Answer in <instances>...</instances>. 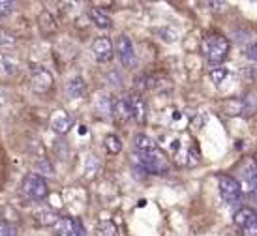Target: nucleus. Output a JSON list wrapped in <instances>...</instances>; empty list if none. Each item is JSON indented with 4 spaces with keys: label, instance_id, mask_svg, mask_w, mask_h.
Here are the masks:
<instances>
[{
    "label": "nucleus",
    "instance_id": "f257e3e1",
    "mask_svg": "<svg viewBox=\"0 0 257 236\" xmlns=\"http://www.w3.org/2000/svg\"><path fill=\"white\" fill-rule=\"evenodd\" d=\"M134 159L141 169L152 172V174H165L169 171V157L160 148H154V150L145 152V154H137V156L134 154Z\"/></svg>",
    "mask_w": 257,
    "mask_h": 236
},
{
    "label": "nucleus",
    "instance_id": "f03ea898",
    "mask_svg": "<svg viewBox=\"0 0 257 236\" xmlns=\"http://www.w3.org/2000/svg\"><path fill=\"white\" fill-rule=\"evenodd\" d=\"M203 53H205V57H207L210 66L221 64L225 60V57L229 55V40L220 36V34L205 38V42H203Z\"/></svg>",
    "mask_w": 257,
    "mask_h": 236
},
{
    "label": "nucleus",
    "instance_id": "7ed1b4c3",
    "mask_svg": "<svg viewBox=\"0 0 257 236\" xmlns=\"http://www.w3.org/2000/svg\"><path fill=\"white\" fill-rule=\"evenodd\" d=\"M21 187L25 195L32 200H43L49 193V187L43 176H40L38 172H29L21 182Z\"/></svg>",
    "mask_w": 257,
    "mask_h": 236
},
{
    "label": "nucleus",
    "instance_id": "20e7f679",
    "mask_svg": "<svg viewBox=\"0 0 257 236\" xmlns=\"http://www.w3.org/2000/svg\"><path fill=\"white\" fill-rule=\"evenodd\" d=\"M55 85V79L53 73L43 68V66H36L32 72H30V88L36 94H47Z\"/></svg>",
    "mask_w": 257,
    "mask_h": 236
},
{
    "label": "nucleus",
    "instance_id": "39448f33",
    "mask_svg": "<svg viewBox=\"0 0 257 236\" xmlns=\"http://www.w3.org/2000/svg\"><path fill=\"white\" fill-rule=\"evenodd\" d=\"M218 187H220V195L223 202L235 204L236 200L240 199V186H238V180H235L233 176L220 174L218 176Z\"/></svg>",
    "mask_w": 257,
    "mask_h": 236
},
{
    "label": "nucleus",
    "instance_id": "423d86ee",
    "mask_svg": "<svg viewBox=\"0 0 257 236\" xmlns=\"http://www.w3.org/2000/svg\"><path fill=\"white\" fill-rule=\"evenodd\" d=\"M114 53L118 55V60H120V64L124 68H134L137 64L136 47H134V43H132V40L128 36H120L116 40V49H114Z\"/></svg>",
    "mask_w": 257,
    "mask_h": 236
},
{
    "label": "nucleus",
    "instance_id": "0eeeda50",
    "mask_svg": "<svg viewBox=\"0 0 257 236\" xmlns=\"http://www.w3.org/2000/svg\"><path fill=\"white\" fill-rule=\"evenodd\" d=\"M55 230H57V236H85L83 223L68 215L58 217V221L55 223Z\"/></svg>",
    "mask_w": 257,
    "mask_h": 236
},
{
    "label": "nucleus",
    "instance_id": "6e6552de",
    "mask_svg": "<svg viewBox=\"0 0 257 236\" xmlns=\"http://www.w3.org/2000/svg\"><path fill=\"white\" fill-rule=\"evenodd\" d=\"M92 55L98 62H111L114 57V45L111 38L100 36L96 38L92 43Z\"/></svg>",
    "mask_w": 257,
    "mask_h": 236
},
{
    "label": "nucleus",
    "instance_id": "1a4fd4ad",
    "mask_svg": "<svg viewBox=\"0 0 257 236\" xmlns=\"http://www.w3.org/2000/svg\"><path fill=\"white\" fill-rule=\"evenodd\" d=\"M49 126L57 135H66L73 128V118L70 116V113H66L64 109H57L51 115Z\"/></svg>",
    "mask_w": 257,
    "mask_h": 236
},
{
    "label": "nucleus",
    "instance_id": "9d476101",
    "mask_svg": "<svg viewBox=\"0 0 257 236\" xmlns=\"http://www.w3.org/2000/svg\"><path fill=\"white\" fill-rule=\"evenodd\" d=\"M240 186V193H253L255 191V186H257V169H255V163H253V159L248 161V165L244 167L242 171V184H238Z\"/></svg>",
    "mask_w": 257,
    "mask_h": 236
},
{
    "label": "nucleus",
    "instance_id": "9b49d317",
    "mask_svg": "<svg viewBox=\"0 0 257 236\" xmlns=\"http://www.w3.org/2000/svg\"><path fill=\"white\" fill-rule=\"evenodd\" d=\"M38 29L42 32V36H45V38L57 34L58 23H57V19H55V15L51 14L49 10H43L42 14L38 15Z\"/></svg>",
    "mask_w": 257,
    "mask_h": 236
},
{
    "label": "nucleus",
    "instance_id": "f8f14e48",
    "mask_svg": "<svg viewBox=\"0 0 257 236\" xmlns=\"http://www.w3.org/2000/svg\"><path fill=\"white\" fill-rule=\"evenodd\" d=\"M19 73V60L8 53H0V79H14Z\"/></svg>",
    "mask_w": 257,
    "mask_h": 236
},
{
    "label": "nucleus",
    "instance_id": "ddd939ff",
    "mask_svg": "<svg viewBox=\"0 0 257 236\" xmlns=\"http://www.w3.org/2000/svg\"><path fill=\"white\" fill-rule=\"evenodd\" d=\"M130 103V115L132 118H136L139 124H143L145 118H147V105H145V100L139 96V94H132V96H126Z\"/></svg>",
    "mask_w": 257,
    "mask_h": 236
},
{
    "label": "nucleus",
    "instance_id": "4468645a",
    "mask_svg": "<svg viewBox=\"0 0 257 236\" xmlns=\"http://www.w3.org/2000/svg\"><path fill=\"white\" fill-rule=\"evenodd\" d=\"M233 221L238 229H246V227H250V225H255L257 221V214L253 208H248V206H242L240 210H236L235 215H233Z\"/></svg>",
    "mask_w": 257,
    "mask_h": 236
},
{
    "label": "nucleus",
    "instance_id": "2eb2a0df",
    "mask_svg": "<svg viewBox=\"0 0 257 236\" xmlns=\"http://www.w3.org/2000/svg\"><path fill=\"white\" fill-rule=\"evenodd\" d=\"M113 96L107 92H98L94 98V109L96 113L101 116H111L113 115Z\"/></svg>",
    "mask_w": 257,
    "mask_h": 236
},
{
    "label": "nucleus",
    "instance_id": "dca6fc26",
    "mask_svg": "<svg viewBox=\"0 0 257 236\" xmlns=\"http://www.w3.org/2000/svg\"><path fill=\"white\" fill-rule=\"evenodd\" d=\"M58 217H60L58 212L51 206H42L34 212V219H36V223L38 225H43V227H53V225L58 221Z\"/></svg>",
    "mask_w": 257,
    "mask_h": 236
},
{
    "label": "nucleus",
    "instance_id": "f3484780",
    "mask_svg": "<svg viewBox=\"0 0 257 236\" xmlns=\"http://www.w3.org/2000/svg\"><path fill=\"white\" fill-rule=\"evenodd\" d=\"M113 116L118 122H126L128 118H132V115H130L128 98H114L113 100Z\"/></svg>",
    "mask_w": 257,
    "mask_h": 236
},
{
    "label": "nucleus",
    "instance_id": "a211bd4d",
    "mask_svg": "<svg viewBox=\"0 0 257 236\" xmlns=\"http://www.w3.org/2000/svg\"><path fill=\"white\" fill-rule=\"evenodd\" d=\"M88 17L92 19V23L98 29H111L113 27V21H111V17L107 15V12H103L100 8H92L88 12Z\"/></svg>",
    "mask_w": 257,
    "mask_h": 236
},
{
    "label": "nucleus",
    "instance_id": "6ab92c4d",
    "mask_svg": "<svg viewBox=\"0 0 257 236\" xmlns=\"http://www.w3.org/2000/svg\"><path fill=\"white\" fill-rule=\"evenodd\" d=\"M134 148L137 150V154H145V152H150L158 148V144L154 139H150L149 135H145V133H137L134 137Z\"/></svg>",
    "mask_w": 257,
    "mask_h": 236
},
{
    "label": "nucleus",
    "instance_id": "aec40b11",
    "mask_svg": "<svg viewBox=\"0 0 257 236\" xmlns=\"http://www.w3.org/2000/svg\"><path fill=\"white\" fill-rule=\"evenodd\" d=\"M66 92L70 98H83L86 94V83L83 81V77H73L70 79V83L66 85Z\"/></svg>",
    "mask_w": 257,
    "mask_h": 236
},
{
    "label": "nucleus",
    "instance_id": "412c9836",
    "mask_svg": "<svg viewBox=\"0 0 257 236\" xmlns=\"http://www.w3.org/2000/svg\"><path fill=\"white\" fill-rule=\"evenodd\" d=\"M101 171V161L98 156H88L85 159V178L94 180L98 176V172Z\"/></svg>",
    "mask_w": 257,
    "mask_h": 236
},
{
    "label": "nucleus",
    "instance_id": "4be33fe9",
    "mask_svg": "<svg viewBox=\"0 0 257 236\" xmlns=\"http://www.w3.org/2000/svg\"><path fill=\"white\" fill-rule=\"evenodd\" d=\"M96 236H116V225L111 219H103L96 227Z\"/></svg>",
    "mask_w": 257,
    "mask_h": 236
},
{
    "label": "nucleus",
    "instance_id": "5701e85b",
    "mask_svg": "<svg viewBox=\"0 0 257 236\" xmlns=\"http://www.w3.org/2000/svg\"><path fill=\"white\" fill-rule=\"evenodd\" d=\"M103 144H105V150H107L109 154H118V152L122 150V141L116 135H113V133L105 137Z\"/></svg>",
    "mask_w": 257,
    "mask_h": 236
},
{
    "label": "nucleus",
    "instance_id": "b1692460",
    "mask_svg": "<svg viewBox=\"0 0 257 236\" xmlns=\"http://www.w3.org/2000/svg\"><path fill=\"white\" fill-rule=\"evenodd\" d=\"M15 42L17 40L10 30L0 29V49H12V47H15Z\"/></svg>",
    "mask_w": 257,
    "mask_h": 236
},
{
    "label": "nucleus",
    "instance_id": "393cba45",
    "mask_svg": "<svg viewBox=\"0 0 257 236\" xmlns=\"http://www.w3.org/2000/svg\"><path fill=\"white\" fill-rule=\"evenodd\" d=\"M210 77H212V81H214L216 85H221L229 77V72L225 68H212L210 70Z\"/></svg>",
    "mask_w": 257,
    "mask_h": 236
},
{
    "label": "nucleus",
    "instance_id": "a878e982",
    "mask_svg": "<svg viewBox=\"0 0 257 236\" xmlns=\"http://www.w3.org/2000/svg\"><path fill=\"white\" fill-rule=\"evenodd\" d=\"M134 86H136L137 92L149 90V77H147V75H139V77H136L134 79Z\"/></svg>",
    "mask_w": 257,
    "mask_h": 236
},
{
    "label": "nucleus",
    "instance_id": "bb28decb",
    "mask_svg": "<svg viewBox=\"0 0 257 236\" xmlns=\"http://www.w3.org/2000/svg\"><path fill=\"white\" fill-rule=\"evenodd\" d=\"M15 10V2H10V0H0V17H6Z\"/></svg>",
    "mask_w": 257,
    "mask_h": 236
},
{
    "label": "nucleus",
    "instance_id": "cd10ccee",
    "mask_svg": "<svg viewBox=\"0 0 257 236\" xmlns=\"http://www.w3.org/2000/svg\"><path fill=\"white\" fill-rule=\"evenodd\" d=\"M199 163V152L195 148H188V161H186V167H193V165Z\"/></svg>",
    "mask_w": 257,
    "mask_h": 236
},
{
    "label": "nucleus",
    "instance_id": "c85d7f7f",
    "mask_svg": "<svg viewBox=\"0 0 257 236\" xmlns=\"http://www.w3.org/2000/svg\"><path fill=\"white\" fill-rule=\"evenodd\" d=\"M0 236H15V227L10 223L0 221Z\"/></svg>",
    "mask_w": 257,
    "mask_h": 236
},
{
    "label": "nucleus",
    "instance_id": "c756f323",
    "mask_svg": "<svg viewBox=\"0 0 257 236\" xmlns=\"http://www.w3.org/2000/svg\"><path fill=\"white\" fill-rule=\"evenodd\" d=\"M107 81H111V85H114V86H120V83H122V77L118 75L116 72H111L107 75Z\"/></svg>",
    "mask_w": 257,
    "mask_h": 236
},
{
    "label": "nucleus",
    "instance_id": "7c9ffc66",
    "mask_svg": "<svg viewBox=\"0 0 257 236\" xmlns=\"http://www.w3.org/2000/svg\"><path fill=\"white\" fill-rule=\"evenodd\" d=\"M242 236H257V223L255 225L246 227V229H242Z\"/></svg>",
    "mask_w": 257,
    "mask_h": 236
},
{
    "label": "nucleus",
    "instance_id": "2f4dec72",
    "mask_svg": "<svg viewBox=\"0 0 257 236\" xmlns=\"http://www.w3.org/2000/svg\"><path fill=\"white\" fill-rule=\"evenodd\" d=\"M248 57H250L251 60H255V45H251L250 49H248Z\"/></svg>",
    "mask_w": 257,
    "mask_h": 236
}]
</instances>
